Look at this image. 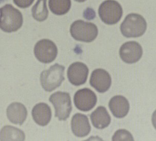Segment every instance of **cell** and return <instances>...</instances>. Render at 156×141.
Listing matches in <instances>:
<instances>
[{
	"label": "cell",
	"mask_w": 156,
	"mask_h": 141,
	"mask_svg": "<svg viewBox=\"0 0 156 141\" xmlns=\"http://www.w3.org/2000/svg\"><path fill=\"white\" fill-rule=\"evenodd\" d=\"M23 18L21 12L11 4L0 8V29L5 33H12L21 27Z\"/></svg>",
	"instance_id": "obj_1"
},
{
	"label": "cell",
	"mask_w": 156,
	"mask_h": 141,
	"mask_svg": "<svg viewBox=\"0 0 156 141\" xmlns=\"http://www.w3.org/2000/svg\"><path fill=\"white\" fill-rule=\"evenodd\" d=\"M147 29V23L141 15L130 13L125 17L121 24L120 30L126 37H138L144 34Z\"/></svg>",
	"instance_id": "obj_2"
},
{
	"label": "cell",
	"mask_w": 156,
	"mask_h": 141,
	"mask_svg": "<svg viewBox=\"0 0 156 141\" xmlns=\"http://www.w3.org/2000/svg\"><path fill=\"white\" fill-rule=\"evenodd\" d=\"M65 67L55 63L44 70L40 75V82L43 88L48 92H51L60 86L65 79L64 76Z\"/></svg>",
	"instance_id": "obj_3"
},
{
	"label": "cell",
	"mask_w": 156,
	"mask_h": 141,
	"mask_svg": "<svg viewBox=\"0 0 156 141\" xmlns=\"http://www.w3.org/2000/svg\"><path fill=\"white\" fill-rule=\"evenodd\" d=\"M70 33L72 37L76 41L90 43L97 37L98 29L94 23L79 19L71 25Z\"/></svg>",
	"instance_id": "obj_4"
},
{
	"label": "cell",
	"mask_w": 156,
	"mask_h": 141,
	"mask_svg": "<svg viewBox=\"0 0 156 141\" xmlns=\"http://www.w3.org/2000/svg\"><path fill=\"white\" fill-rule=\"evenodd\" d=\"M49 100L55 109V117L60 121H66L72 111L70 94L66 92L57 91L51 95Z\"/></svg>",
	"instance_id": "obj_5"
},
{
	"label": "cell",
	"mask_w": 156,
	"mask_h": 141,
	"mask_svg": "<svg viewBox=\"0 0 156 141\" xmlns=\"http://www.w3.org/2000/svg\"><path fill=\"white\" fill-rule=\"evenodd\" d=\"M98 13L105 24L114 25L122 18L123 9L121 5L115 0H106L100 6Z\"/></svg>",
	"instance_id": "obj_6"
},
{
	"label": "cell",
	"mask_w": 156,
	"mask_h": 141,
	"mask_svg": "<svg viewBox=\"0 0 156 141\" xmlns=\"http://www.w3.org/2000/svg\"><path fill=\"white\" fill-rule=\"evenodd\" d=\"M58 48L55 43L48 39H42L34 46V54L37 60L44 64L53 62L57 58Z\"/></svg>",
	"instance_id": "obj_7"
},
{
	"label": "cell",
	"mask_w": 156,
	"mask_h": 141,
	"mask_svg": "<svg viewBox=\"0 0 156 141\" xmlns=\"http://www.w3.org/2000/svg\"><path fill=\"white\" fill-rule=\"evenodd\" d=\"M76 108L82 111H89L96 106L97 97L95 93L88 88H83L76 91L73 97Z\"/></svg>",
	"instance_id": "obj_8"
},
{
	"label": "cell",
	"mask_w": 156,
	"mask_h": 141,
	"mask_svg": "<svg viewBox=\"0 0 156 141\" xmlns=\"http://www.w3.org/2000/svg\"><path fill=\"white\" fill-rule=\"evenodd\" d=\"M119 55L122 61L126 63H135L141 58L143 49L139 43L136 41H129L121 46Z\"/></svg>",
	"instance_id": "obj_9"
},
{
	"label": "cell",
	"mask_w": 156,
	"mask_h": 141,
	"mask_svg": "<svg viewBox=\"0 0 156 141\" xmlns=\"http://www.w3.org/2000/svg\"><path fill=\"white\" fill-rule=\"evenodd\" d=\"M89 69L84 63L76 62L72 64L67 70V78L73 85L78 86L84 84L87 79Z\"/></svg>",
	"instance_id": "obj_10"
},
{
	"label": "cell",
	"mask_w": 156,
	"mask_h": 141,
	"mask_svg": "<svg viewBox=\"0 0 156 141\" xmlns=\"http://www.w3.org/2000/svg\"><path fill=\"white\" fill-rule=\"evenodd\" d=\"M90 84L100 93H104L109 90L112 85V78L105 70L96 69L91 73Z\"/></svg>",
	"instance_id": "obj_11"
},
{
	"label": "cell",
	"mask_w": 156,
	"mask_h": 141,
	"mask_svg": "<svg viewBox=\"0 0 156 141\" xmlns=\"http://www.w3.org/2000/svg\"><path fill=\"white\" fill-rule=\"evenodd\" d=\"M71 128L75 136L83 138L89 135L91 131V126L87 117L83 114H75L72 118Z\"/></svg>",
	"instance_id": "obj_12"
},
{
	"label": "cell",
	"mask_w": 156,
	"mask_h": 141,
	"mask_svg": "<svg viewBox=\"0 0 156 141\" xmlns=\"http://www.w3.org/2000/svg\"><path fill=\"white\" fill-rule=\"evenodd\" d=\"M109 109L114 116L117 118H123L129 113L130 105L126 97L117 95L110 100L108 104Z\"/></svg>",
	"instance_id": "obj_13"
},
{
	"label": "cell",
	"mask_w": 156,
	"mask_h": 141,
	"mask_svg": "<svg viewBox=\"0 0 156 141\" xmlns=\"http://www.w3.org/2000/svg\"><path fill=\"white\" fill-rule=\"evenodd\" d=\"M6 114L10 122L15 124L22 125L27 117V110L22 103H12L7 107Z\"/></svg>",
	"instance_id": "obj_14"
},
{
	"label": "cell",
	"mask_w": 156,
	"mask_h": 141,
	"mask_svg": "<svg viewBox=\"0 0 156 141\" xmlns=\"http://www.w3.org/2000/svg\"><path fill=\"white\" fill-rule=\"evenodd\" d=\"M32 116L36 123L41 126H45L51 119L52 112L51 107L45 103H38L33 108Z\"/></svg>",
	"instance_id": "obj_15"
},
{
	"label": "cell",
	"mask_w": 156,
	"mask_h": 141,
	"mask_svg": "<svg viewBox=\"0 0 156 141\" xmlns=\"http://www.w3.org/2000/svg\"><path fill=\"white\" fill-rule=\"evenodd\" d=\"M90 117L93 126L98 129L106 128L111 123V116L104 106L97 107Z\"/></svg>",
	"instance_id": "obj_16"
},
{
	"label": "cell",
	"mask_w": 156,
	"mask_h": 141,
	"mask_svg": "<svg viewBox=\"0 0 156 141\" xmlns=\"http://www.w3.org/2000/svg\"><path fill=\"white\" fill-rule=\"evenodd\" d=\"M25 135L22 130L9 125L5 126L0 131V141H24Z\"/></svg>",
	"instance_id": "obj_17"
},
{
	"label": "cell",
	"mask_w": 156,
	"mask_h": 141,
	"mask_svg": "<svg viewBox=\"0 0 156 141\" xmlns=\"http://www.w3.org/2000/svg\"><path fill=\"white\" fill-rule=\"evenodd\" d=\"M48 5L51 12L57 16L67 13L72 6L71 0H49Z\"/></svg>",
	"instance_id": "obj_18"
},
{
	"label": "cell",
	"mask_w": 156,
	"mask_h": 141,
	"mask_svg": "<svg viewBox=\"0 0 156 141\" xmlns=\"http://www.w3.org/2000/svg\"><path fill=\"white\" fill-rule=\"evenodd\" d=\"M46 2L47 0H37L31 9L33 17L37 21H44L48 18V10Z\"/></svg>",
	"instance_id": "obj_19"
},
{
	"label": "cell",
	"mask_w": 156,
	"mask_h": 141,
	"mask_svg": "<svg viewBox=\"0 0 156 141\" xmlns=\"http://www.w3.org/2000/svg\"><path fill=\"white\" fill-rule=\"evenodd\" d=\"M112 140L116 141H134L130 132L125 129H119L115 132L112 136Z\"/></svg>",
	"instance_id": "obj_20"
},
{
	"label": "cell",
	"mask_w": 156,
	"mask_h": 141,
	"mask_svg": "<svg viewBox=\"0 0 156 141\" xmlns=\"http://www.w3.org/2000/svg\"><path fill=\"white\" fill-rule=\"evenodd\" d=\"M34 0H13V2L20 8H26L31 6Z\"/></svg>",
	"instance_id": "obj_21"
},
{
	"label": "cell",
	"mask_w": 156,
	"mask_h": 141,
	"mask_svg": "<svg viewBox=\"0 0 156 141\" xmlns=\"http://www.w3.org/2000/svg\"><path fill=\"white\" fill-rule=\"evenodd\" d=\"M83 16L86 19L90 20L96 18V15L95 12L92 8L88 7L85 10L83 13Z\"/></svg>",
	"instance_id": "obj_22"
},
{
	"label": "cell",
	"mask_w": 156,
	"mask_h": 141,
	"mask_svg": "<svg viewBox=\"0 0 156 141\" xmlns=\"http://www.w3.org/2000/svg\"><path fill=\"white\" fill-rule=\"evenodd\" d=\"M75 1L79 2V3H82V2L86 1V0H75Z\"/></svg>",
	"instance_id": "obj_23"
},
{
	"label": "cell",
	"mask_w": 156,
	"mask_h": 141,
	"mask_svg": "<svg viewBox=\"0 0 156 141\" xmlns=\"http://www.w3.org/2000/svg\"><path fill=\"white\" fill-rule=\"evenodd\" d=\"M5 1H6V0H0V4L3 3L4 2H5Z\"/></svg>",
	"instance_id": "obj_24"
}]
</instances>
